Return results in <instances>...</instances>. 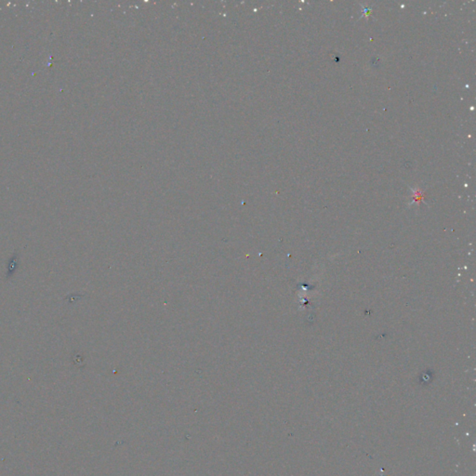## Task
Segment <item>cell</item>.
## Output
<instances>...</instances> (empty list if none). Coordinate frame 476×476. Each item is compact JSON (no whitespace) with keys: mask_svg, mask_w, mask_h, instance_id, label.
<instances>
[{"mask_svg":"<svg viewBox=\"0 0 476 476\" xmlns=\"http://www.w3.org/2000/svg\"><path fill=\"white\" fill-rule=\"evenodd\" d=\"M17 263H18V258H17V256H13V257L10 259V262H9V265H8V271H7V276H12V275L14 274V272H15L16 270V266H17Z\"/></svg>","mask_w":476,"mask_h":476,"instance_id":"6da1fadb","label":"cell"}]
</instances>
